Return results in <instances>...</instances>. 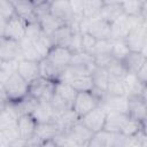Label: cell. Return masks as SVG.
Segmentation results:
<instances>
[{"label": "cell", "instance_id": "36", "mask_svg": "<svg viewBox=\"0 0 147 147\" xmlns=\"http://www.w3.org/2000/svg\"><path fill=\"white\" fill-rule=\"evenodd\" d=\"M16 122L17 117L14 116L6 107L0 111V131H3L13 125H16Z\"/></svg>", "mask_w": 147, "mask_h": 147}, {"label": "cell", "instance_id": "34", "mask_svg": "<svg viewBox=\"0 0 147 147\" xmlns=\"http://www.w3.org/2000/svg\"><path fill=\"white\" fill-rule=\"evenodd\" d=\"M32 42H33V46H34V48H36V51H37V53H38V55H39L40 59H45L46 55H47V53H48V51L53 47L49 37L46 36L45 33L40 34Z\"/></svg>", "mask_w": 147, "mask_h": 147}, {"label": "cell", "instance_id": "45", "mask_svg": "<svg viewBox=\"0 0 147 147\" xmlns=\"http://www.w3.org/2000/svg\"><path fill=\"white\" fill-rule=\"evenodd\" d=\"M70 9L75 20H83V0H70Z\"/></svg>", "mask_w": 147, "mask_h": 147}, {"label": "cell", "instance_id": "10", "mask_svg": "<svg viewBox=\"0 0 147 147\" xmlns=\"http://www.w3.org/2000/svg\"><path fill=\"white\" fill-rule=\"evenodd\" d=\"M100 106L107 113H122L127 114V96L126 95H105L100 102Z\"/></svg>", "mask_w": 147, "mask_h": 147}, {"label": "cell", "instance_id": "26", "mask_svg": "<svg viewBox=\"0 0 147 147\" xmlns=\"http://www.w3.org/2000/svg\"><path fill=\"white\" fill-rule=\"evenodd\" d=\"M122 14L123 13L121 8V1H103L102 8L100 10L101 20H105L110 23Z\"/></svg>", "mask_w": 147, "mask_h": 147}, {"label": "cell", "instance_id": "53", "mask_svg": "<svg viewBox=\"0 0 147 147\" xmlns=\"http://www.w3.org/2000/svg\"><path fill=\"white\" fill-rule=\"evenodd\" d=\"M5 105H6V99H5V96L0 95V111L5 108Z\"/></svg>", "mask_w": 147, "mask_h": 147}, {"label": "cell", "instance_id": "47", "mask_svg": "<svg viewBox=\"0 0 147 147\" xmlns=\"http://www.w3.org/2000/svg\"><path fill=\"white\" fill-rule=\"evenodd\" d=\"M10 76L11 75L9 72H7L5 69H2V68L0 69V95H2V96H5L3 95V88H5L6 83L8 82Z\"/></svg>", "mask_w": 147, "mask_h": 147}, {"label": "cell", "instance_id": "41", "mask_svg": "<svg viewBox=\"0 0 147 147\" xmlns=\"http://www.w3.org/2000/svg\"><path fill=\"white\" fill-rule=\"evenodd\" d=\"M68 48L72 54H78V53L83 52V49H82V33L80 32L72 33Z\"/></svg>", "mask_w": 147, "mask_h": 147}, {"label": "cell", "instance_id": "4", "mask_svg": "<svg viewBox=\"0 0 147 147\" xmlns=\"http://www.w3.org/2000/svg\"><path fill=\"white\" fill-rule=\"evenodd\" d=\"M54 82L39 77L29 84V96L37 102H51L54 93Z\"/></svg>", "mask_w": 147, "mask_h": 147}, {"label": "cell", "instance_id": "5", "mask_svg": "<svg viewBox=\"0 0 147 147\" xmlns=\"http://www.w3.org/2000/svg\"><path fill=\"white\" fill-rule=\"evenodd\" d=\"M106 117H107V111L101 106H98L96 108H94L93 110L80 117L79 122L92 133H96L103 130Z\"/></svg>", "mask_w": 147, "mask_h": 147}, {"label": "cell", "instance_id": "18", "mask_svg": "<svg viewBox=\"0 0 147 147\" xmlns=\"http://www.w3.org/2000/svg\"><path fill=\"white\" fill-rule=\"evenodd\" d=\"M15 10V15L23 20L26 24L36 22L34 15V1H11Z\"/></svg>", "mask_w": 147, "mask_h": 147}, {"label": "cell", "instance_id": "52", "mask_svg": "<svg viewBox=\"0 0 147 147\" xmlns=\"http://www.w3.org/2000/svg\"><path fill=\"white\" fill-rule=\"evenodd\" d=\"M5 24H6V21L3 18L0 17V38L3 37V31H5Z\"/></svg>", "mask_w": 147, "mask_h": 147}, {"label": "cell", "instance_id": "20", "mask_svg": "<svg viewBox=\"0 0 147 147\" xmlns=\"http://www.w3.org/2000/svg\"><path fill=\"white\" fill-rule=\"evenodd\" d=\"M64 69L57 68L56 65H54L52 62H49L46 57L41 59L39 61V72H40V77L48 79L51 82H60L61 76L63 74Z\"/></svg>", "mask_w": 147, "mask_h": 147}, {"label": "cell", "instance_id": "46", "mask_svg": "<svg viewBox=\"0 0 147 147\" xmlns=\"http://www.w3.org/2000/svg\"><path fill=\"white\" fill-rule=\"evenodd\" d=\"M1 132H3V134H5L6 138L9 140V142H13V141H15L16 139L20 138L18 130H17V125H13V126H10V127H8V129L1 131Z\"/></svg>", "mask_w": 147, "mask_h": 147}, {"label": "cell", "instance_id": "19", "mask_svg": "<svg viewBox=\"0 0 147 147\" xmlns=\"http://www.w3.org/2000/svg\"><path fill=\"white\" fill-rule=\"evenodd\" d=\"M18 42L9 38H0V60L3 62L18 60Z\"/></svg>", "mask_w": 147, "mask_h": 147}, {"label": "cell", "instance_id": "6", "mask_svg": "<svg viewBox=\"0 0 147 147\" xmlns=\"http://www.w3.org/2000/svg\"><path fill=\"white\" fill-rule=\"evenodd\" d=\"M127 115L140 123L146 122L147 117V103L146 98L137 95L127 98Z\"/></svg>", "mask_w": 147, "mask_h": 147}, {"label": "cell", "instance_id": "33", "mask_svg": "<svg viewBox=\"0 0 147 147\" xmlns=\"http://www.w3.org/2000/svg\"><path fill=\"white\" fill-rule=\"evenodd\" d=\"M144 129H145V123H140V122L129 117L127 121L122 126L119 133L124 137H133V136L138 134Z\"/></svg>", "mask_w": 147, "mask_h": 147}, {"label": "cell", "instance_id": "29", "mask_svg": "<svg viewBox=\"0 0 147 147\" xmlns=\"http://www.w3.org/2000/svg\"><path fill=\"white\" fill-rule=\"evenodd\" d=\"M38 23L41 28V31L46 34V36H51L55 30H57L60 26L64 25V23L59 20L57 17H55L54 15H52L51 13L45 14L44 16H41L40 18H38Z\"/></svg>", "mask_w": 147, "mask_h": 147}, {"label": "cell", "instance_id": "7", "mask_svg": "<svg viewBox=\"0 0 147 147\" xmlns=\"http://www.w3.org/2000/svg\"><path fill=\"white\" fill-rule=\"evenodd\" d=\"M25 29H26V23L23 20H21L18 16L14 15L13 17L6 21L3 37L18 42L25 37Z\"/></svg>", "mask_w": 147, "mask_h": 147}, {"label": "cell", "instance_id": "42", "mask_svg": "<svg viewBox=\"0 0 147 147\" xmlns=\"http://www.w3.org/2000/svg\"><path fill=\"white\" fill-rule=\"evenodd\" d=\"M92 57H93L94 65L98 68H103V69H106L110 64V62L114 60L111 54H94L92 55Z\"/></svg>", "mask_w": 147, "mask_h": 147}, {"label": "cell", "instance_id": "35", "mask_svg": "<svg viewBox=\"0 0 147 147\" xmlns=\"http://www.w3.org/2000/svg\"><path fill=\"white\" fill-rule=\"evenodd\" d=\"M106 95H111V96L125 95V93H124V87H123V84H122V79L116 78V77H113V76L109 75Z\"/></svg>", "mask_w": 147, "mask_h": 147}, {"label": "cell", "instance_id": "31", "mask_svg": "<svg viewBox=\"0 0 147 147\" xmlns=\"http://www.w3.org/2000/svg\"><path fill=\"white\" fill-rule=\"evenodd\" d=\"M54 94H56L59 98H61L63 101H65L71 107L77 92L68 83L56 82L55 83V86H54Z\"/></svg>", "mask_w": 147, "mask_h": 147}, {"label": "cell", "instance_id": "51", "mask_svg": "<svg viewBox=\"0 0 147 147\" xmlns=\"http://www.w3.org/2000/svg\"><path fill=\"white\" fill-rule=\"evenodd\" d=\"M0 147H10L9 140L6 138V136L1 131H0Z\"/></svg>", "mask_w": 147, "mask_h": 147}, {"label": "cell", "instance_id": "38", "mask_svg": "<svg viewBox=\"0 0 147 147\" xmlns=\"http://www.w3.org/2000/svg\"><path fill=\"white\" fill-rule=\"evenodd\" d=\"M106 70H107V72H108L110 76L116 77V78H119V79H122V78L125 76V74H126V70H125V68L123 67L122 62H121V61H117V60H115V59L110 62V64L106 68Z\"/></svg>", "mask_w": 147, "mask_h": 147}, {"label": "cell", "instance_id": "17", "mask_svg": "<svg viewBox=\"0 0 147 147\" xmlns=\"http://www.w3.org/2000/svg\"><path fill=\"white\" fill-rule=\"evenodd\" d=\"M31 115L38 124L52 123L56 121V117L49 102H37L33 110L31 111Z\"/></svg>", "mask_w": 147, "mask_h": 147}, {"label": "cell", "instance_id": "49", "mask_svg": "<svg viewBox=\"0 0 147 147\" xmlns=\"http://www.w3.org/2000/svg\"><path fill=\"white\" fill-rule=\"evenodd\" d=\"M10 147H29V141L18 138L15 141L10 142Z\"/></svg>", "mask_w": 147, "mask_h": 147}, {"label": "cell", "instance_id": "13", "mask_svg": "<svg viewBox=\"0 0 147 147\" xmlns=\"http://www.w3.org/2000/svg\"><path fill=\"white\" fill-rule=\"evenodd\" d=\"M122 84L124 87V93L127 98L130 96H144L146 98V85H142L136 77L134 74H125L122 78Z\"/></svg>", "mask_w": 147, "mask_h": 147}, {"label": "cell", "instance_id": "2", "mask_svg": "<svg viewBox=\"0 0 147 147\" xmlns=\"http://www.w3.org/2000/svg\"><path fill=\"white\" fill-rule=\"evenodd\" d=\"M101 99L99 95H96L93 91L92 92H77L72 106L71 111L78 117H83L98 106H100Z\"/></svg>", "mask_w": 147, "mask_h": 147}, {"label": "cell", "instance_id": "37", "mask_svg": "<svg viewBox=\"0 0 147 147\" xmlns=\"http://www.w3.org/2000/svg\"><path fill=\"white\" fill-rule=\"evenodd\" d=\"M96 41L98 40L93 36H91L90 33H87V32L82 33V49H83V52L88 54V55H93Z\"/></svg>", "mask_w": 147, "mask_h": 147}, {"label": "cell", "instance_id": "23", "mask_svg": "<svg viewBox=\"0 0 147 147\" xmlns=\"http://www.w3.org/2000/svg\"><path fill=\"white\" fill-rule=\"evenodd\" d=\"M129 115L122 113H107L103 130L111 133H119L122 126L127 121Z\"/></svg>", "mask_w": 147, "mask_h": 147}, {"label": "cell", "instance_id": "22", "mask_svg": "<svg viewBox=\"0 0 147 147\" xmlns=\"http://www.w3.org/2000/svg\"><path fill=\"white\" fill-rule=\"evenodd\" d=\"M116 134L117 133H111L105 130L93 133L87 147H115Z\"/></svg>", "mask_w": 147, "mask_h": 147}, {"label": "cell", "instance_id": "44", "mask_svg": "<svg viewBox=\"0 0 147 147\" xmlns=\"http://www.w3.org/2000/svg\"><path fill=\"white\" fill-rule=\"evenodd\" d=\"M49 9H51V1H37V2L34 1V15L37 21L45 14L49 13Z\"/></svg>", "mask_w": 147, "mask_h": 147}, {"label": "cell", "instance_id": "48", "mask_svg": "<svg viewBox=\"0 0 147 147\" xmlns=\"http://www.w3.org/2000/svg\"><path fill=\"white\" fill-rule=\"evenodd\" d=\"M136 77L142 85H146V82H147V62L145 64H142V67L137 71Z\"/></svg>", "mask_w": 147, "mask_h": 147}, {"label": "cell", "instance_id": "43", "mask_svg": "<svg viewBox=\"0 0 147 147\" xmlns=\"http://www.w3.org/2000/svg\"><path fill=\"white\" fill-rule=\"evenodd\" d=\"M111 52V39H101L96 41L94 54H110Z\"/></svg>", "mask_w": 147, "mask_h": 147}, {"label": "cell", "instance_id": "1", "mask_svg": "<svg viewBox=\"0 0 147 147\" xmlns=\"http://www.w3.org/2000/svg\"><path fill=\"white\" fill-rule=\"evenodd\" d=\"M3 95L6 102L16 103L22 101L29 95V84L17 74H13L3 88Z\"/></svg>", "mask_w": 147, "mask_h": 147}, {"label": "cell", "instance_id": "54", "mask_svg": "<svg viewBox=\"0 0 147 147\" xmlns=\"http://www.w3.org/2000/svg\"><path fill=\"white\" fill-rule=\"evenodd\" d=\"M2 64H3V61H1V60H0V69H1V67H2Z\"/></svg>", "mask_w": 147, "mask_h": 147}, {"label": "cell", "instance_id": "12", "mask_svg": "<svg viewBox=\"0 0 147 147\" xmlns=\"http://www.w3.org/2000/svg\"><path fill=\"white\" fill-rule=\"evenodd\" d=\"M28 84L32 83L37 78L40 77L39 72V61H30V60H20L16 71Z\"/></svg>", "mask_w": 147, "mask_h": 147}, {"label": "cell", "instance_id": "3", "mask_svg": "<svg viewBox=\"0 0 147 147\" xmlns=\"http://www.w3.org/2000/svg\"><path fill=\"white\" fill-rule=\"evenodd\" d=\"M126 46L132 53H141L147 57L146 47H147V22L141 25L132 29L126 38L124 39Z\"/></svg>", "mask_w": 147, "mask_h": 147}, {"label": "cell", "instance_id": "30", "mask_svg": "<svg viewBox=\"0 0 147 147\" xmlns=\"http://www.w3.org/2000/svg\"><path fill=\"white\" fill-rule=\"evenodd\" d=\"M147 5L146 0H133V1H121L122 13L127 17H138L141 15L144 7ZM141 17V16H140Z\"/></svg>", "mask_w": 147, "mask_h": 147}, {"label": "cell", "instance_id": "9", "mask_svg": "<svg viewBox=\"0 0 147 147\" xmlns=\"http://www.w3.org/2000/svg\"><path fill=\"white\" fill-rule=\"evenodd\" d=\"M71 57H72V53L69 51V48L59 47V46H53L46 55V59L49 62H52L54 65L61 69H65L70 64Z\"/></svg>", "mask_w": 147, "mask_h": 147}, {"label": "cell", "instance_id": "11", "mask_svg": "<svg viewBox=\"0 0 147 147\" xmlns=\"http://www.w3.org/2000/svg\"><path fill=\"white\" fill-rule=\"evenodd\" d=\"M37 124L38 123L36 122V119L32 117L31 114L21 115L17 118V122H16L20 138L23 139V140L30 141L34 136V132H36V129H37Z\"/></svg>", "mask_w": 147, "mask_h": 147}, {"label": "cell", "instance_id": "16", "mask_svg": "<svg viewBox=\"0 0 147 147\" xmlns=\"http://www.w3.org/2000/svg\"><path fill=\"white\" fill-rule=\"evenodd\" d=\"M49 13L61 20L64 24L70 25L74 22V16L70 9L69 1L62 0V1H51V9Z\"/></svg>", "mask_w": 147, "mask_h": 147}, {"label": "cell", "instance_id": "15", "mask_svg": "<svg viewBox=\"0 0 147 147\" xmlns=\"http://www.w3.org/2000/svg\"><path fill=\"white\" fill-rule=\"evenodd\" d=\"M91 78H92L93 87H94L93 92L96 95H99L100 99L102 100V98L106 95V92H107V85H108L109 74L103 68L94 67L93 70L91 71Z\"/></svg>", "mask_w": 147, "mask_h": 147}, {"label": "cell", "instance_id": "27", "mask_svg": "<svg viewBox=\"0 0 147 147\" xmlns=\"http://www.w3.org/2000/svg\"><path fill=\"white\" fill-rule=\"evenodd\" d=\"M147 62V57L141 53H132L130 52L127 56L122 61L123 67L125 68L127 74H137V71Z\"/></svg>", "mask_w": 147, "mask_h": 147}, {"label": "cell", "instance_id": "28", "mask_svg": "<svg viewBox=\"0 0 147 147\" xmlns=\"http://www.w3.org/2000/svg\"><path fill=\"white\" fill-rule=\"evenodd\" d=\"M18 60H30V61H40L41 59L39 57L33 42L24 37L21 41H18Z\"/></svg>", "mask_w": 147, "mask_h": 147}, {"label": "cell", "instance_id": "40", "mask_svg": "<svg viewBox=\"0 0 147 147\" xmlns=\"http://www.w3.org/2000/svg\"><path fill=\"white\" fill-rule=\"evenodd\" d=\"M14 15H15V10H14V6L11 1L0 0V17L7 21Z\"/></svg>", "mask_w": 147, "mask_h": 147}, {"label": "cell", "instance_id": "21", "mask_svg": "<svg viewBox=\"0 0 147 147\" xmlns=\"http://www.w3.org/2000/svg\"><path fill=\"white\" fill-rule=\"evenodd\" d=\"M64 83H68L76 92H92L94 90L91 74L71 76Z\"/></svg>", "mask_w": 147, "mask_h": 147}, {"label": "cell", "instance_id": "32", "mask_svg": "<svg viewBox=\"0 0 147 147\" xmlns=\"http://www.w3.org/2000/svg\"><path fill=\"white\" fill-rule=\"evenodd\" d=\"M129 53H130V51H129L124 39L111 40V52H110V54L115 60L122 62L127 56Z\"/></svg>", "mask_w": 147, "mask_h": 147}, {"label": "cell", "instance_id": "14", "mask_svg": "<svg viewBox=\"0 0 147 147\" xmlns=\"http://www.w3.org/2000/svg\"><path fill=\"white\" fill-rule=\"evenodd\" d=\"M131 30L132 26L130 23V18L124 14H122L116 20L110 22V39L111 40L125 39Z\"/></svg>", "mask_w": 147, "mask_h": 147}, {"label": "cell", "instance_id": "25", "mask_svg": "<svg viewBox=\"0 0 147 147\" xmlns=\"http://www.w3.org/2000/svg\"><path fill=\"white\" fill-rule=\"evenodd\" d=\"M102 0H83V20L95 21L100 18V10L102 8Z\"/></svg>", "mask_w": 147, "mask_h": 147}, {"label": "cell", "instance_id": "8", "mask_svg": "<svg viewBox=\"0 0 147 147\" xmlns=\"http://www.w3.org/2000/svg\"><path fill=\"white\" fill-rule=\"evenodd\" d=\"M57 133H59V130H57V126H56L55 122L37 124L34 136L29 141V146L30 147H37L40 142L55 138L57 136Z\"/></svg>", "mask_w": 147, "mask_h": 147}, {"label": "cell", "instance_id": "50", "mask_svg": "<svg viewBox=\"0 0 147 147\" xmlns=\"http://www.w3.org/2000/svg\"><path fill=\"white\" fill-rule=\"evenodd\" d=\"M37 147H57V144L53 138V139H48V140H45V141L40 142Z\"/></svg>", "mask_w": 147, "mask_h": 147}, {"label": "cell", "instance_id": "39", "mask_svg": "<svg viewBox=\"0 0 147 147\" xmlns=\"http://www.w3.org/2000/svg\"><path fill=\"white\" fill-rule=\"evenodd\" d=\"M44 32L41 31V28L38 23V21L36 22H31L26 24V29H25V37L28 39H30L31 41H34L40 34H42Z\"/></svg>", "mask_w": 147, "mask_h": 147}, {"label": "cell", "instance_id": "24", "mask_svg": "<svg viewBox=\"0 0 147 147\" xmlns=\"http://www.w3.org/2000/svg\"><path fill=\"white\" fill-rule=\"evenodd\" d=\"M72 30L70 28V25L64 24L62 26H60L57 30H55L51 36V42L53 46H59V47H67L69 46L71 36H72Z\"/></svg>", "mask_w": 147, "mask_h": 147}]
</instances>
